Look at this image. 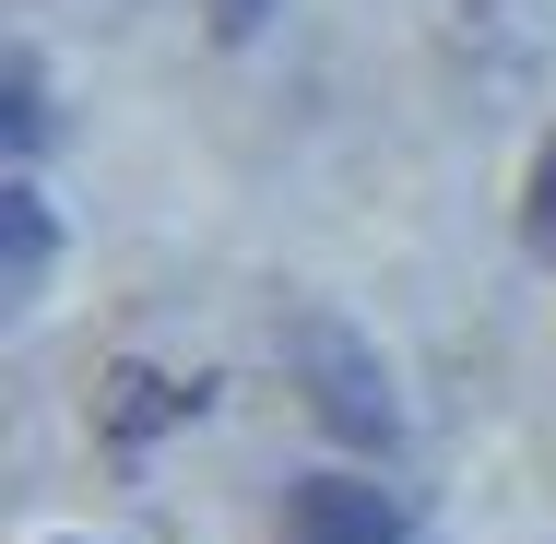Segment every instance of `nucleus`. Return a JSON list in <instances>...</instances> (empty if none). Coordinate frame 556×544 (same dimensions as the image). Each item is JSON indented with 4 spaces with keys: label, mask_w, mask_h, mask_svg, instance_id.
<instances>
[{
    "label": "nucleus",
    "mask_w": 556,
    "mask_h": 544,
    "mask_svg": "<svg viewBox=\"0 0 556 544\" xmlns=\"http://www.w3.org/2000/svg\"><path fill=\"white\" fill-rule=\"evenodd\" d=\"M285 355H296V379H308V415L332 438H355V450H391L403 438V403H391V367H379V343L367 331H343V320H308L285 331Z\"/></svg>",
    "instance_id": "1"
},
{
    "label": "nucleus",
    "mask_w": 556,
    "mask_h": 544,
    "mask_svg": "<svg viewBox=\"0 0 556 544\" xmlns=\"http://www.w3.org/2000/svg\"><path fill=\"white\" fill-rule=\"evenodd\" d=\"M296 544H403V497L379 473H308L296 485Z\"/></svg>",
    "instance_id": "2"
},
{
    "label": "nucleus",
    "mask_w": 556,
    "mask_h": 544,
    "mask_svg": "<svg viewBox=\"0 0 556 544\" xmlns=\"http://www.w3.org/2000/svg\"><path fill=\"white\" fill-rule=\"evenodd\" d=\"M261 24H273V0H214V36H225V48H249Z\"/></svg>",
    "instance_id": "5"
},
{
    "label": "nucleus",
    "mask_w": 556,
    "mask_h": 544,
    "mask_svg": "<svg viewBox=\"0 0 556 544\" xmlns=\"http://www.w3.org/2000/svg\"><path fill=\"white\" fill-rule=\"evenodd\" d=\"M0 284H12V296H36V284H48V202H36L24 178L0 190Z\"/></svg>",
    "instance_id": "3"
},
{
    "label": "nucleus",
    "mask_w": 556,
    "mask_h": 544,
    "mask_svg": "<svg viewBox=\"0 0 556 544\" xmlns=\"http://www.w3.org/2000/svg\"><path fill=\"white\" fill-rule=\"evenodd\" d=\"M521 237H533V261H556V142H545V166H533V202H521Z\"/></svg>",
    "instance_id": "4"
}]
</instances>
